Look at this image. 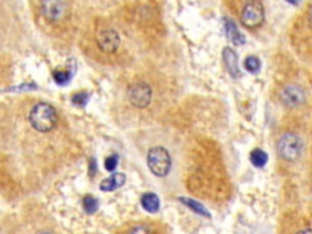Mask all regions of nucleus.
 Returning <instances> with one entry per match:
<instances>
[{"instance_id": "1", "label": "nucleus", "mask_w": 312, "mask_h": 234, "mask_svg": "<svg viewBox=\"0 0 312 234\" xmlns=\"http://www.w3.org/2000/svg\"><path fill=\"white\" fill-rule=\"evenodd\" d=\"M57 112L51 105L46 103H39L32 107L29 112V123L35 131L46 133L51 131L57 123Z\"/></svg>"}, {"instance_id": "2", "label": "nucleus", "mask_w": 312, "mask_h": 234, "mask_svg": "<svg viewBox=\"0 0 312 234\" xmlns=\"http://www.w3.org/2000/svg\"><path fill=\"white\" fill-rule=\"evenodd\" d=\"M239 18L245 28H259L265 20V10L261 0H247L240 10Z\"/></svg>"}, {"instance_id": "3", "label": "nucleus", "mask_w": 312, "mask_h": 234, "mask_svg": "<svg viewBox=\"0 0 312 234\" xmlns=\"http://www.w3.org/2000/svg\"><path fill=\"white\" fill-rule=\"evenodd\" d=\"M148 166L151 172L157 177H165L171 169V156L168 151L162 147L151 148L148 151Z\"/></svg>"}, {"instance_id": "4", "label": "nucleus", "mask_w": 312, "mask_h": 234, "mask_svg": "<svg viewBox=\"0 0 312 234\" xmlns=\"http://www.w3.org/2000/svg\"><path fill=\"white\" fill-rule=\"evenodd\" d=\"M127 99L132 106L137 109H145L151 103L153 89L146 82H134L127 89Z\"/></svg>"}, {"instance_id": "5", "label": "nucleus", "mask_w": 312, "mask_h": 234, "mask_svg": "<svg viewBox=\"0 0 312 234\" xmlns=\"http://www.w3.org/2000/svg\"><path fill=\"white\" fill-rule=\"evenodd\" d=\"M303 149L302 139L294 133L282 136L277 143V153L286 161H294L300 156Z\"/></svg>"}, {"instance_id": "6", "label": "nucleus", "mask_w": 312, "mask_h": 234, "mask_svg": "<svg viewBox=\"0 0 312 234\" xmlns=\"http://www.w3.org/2000/svg\"><path fill=\"white\" fill-rule=\"evenodd\" d=\"M96 46L103 53L111 55L118 50L121 44V38L118 32L112 27H103L95 34Z\"/></svg>"}, {"instance_id": "7", "label": "nucleus", "mask_w": 312, "mask_h": 234, "mask_svg": "<svg viewBox=\"0 0 312 234\" xmlns=\"http://www.w3.org/2000/svg\"><path fill=\"white\" fill-rule=\"evenodd\" d=\"M40 12L50 23H59L67 17L68 9L63 0H42Z\"/></svg>"}, {"instance_id": "8", "label": "nucleus", "mask_w": 312, "mask_h": 234, "mask_svg": "<svg viewBox=\"0 0 312 234\" xmlns=\"http://www.w3.org/2000/svg\"><path fill=\"white\" fill-rule=\"evenodd\" d=\"M281 100L286 106L297 107L302 105L305 100V93L300 87L297 85H288L281 93Z\"/></svg>"}, {"instance_id": "9", "label": "nucleus", "mask_w": 312, "mask_h": 234, "mask_svg": "<svg viewBox=\"0 0 312 234\" xmlns=\"http://www.w3.org/2000/svg\"><path fill=\"white\" fill-rule=\"evenodd\" d=\"M299 29H303V31H299V34L302 35L303 38H299L298 42L303 43L304 45L308 44L306 50L310 54H312V4L309 6L308 11H306V13L304 15L302 27H300Z\"/></svg>"}, {"instance_id": "10", "label": "nucleus", "mask_w": 312, "mask_h": 234, "mask_svg": "<svg viewBox=\"0 0 312 234\" xmlns=\"http://www.w3.org/2000/svg\"><path fill=\"white\" fill-rule=\"evenodd\" d=\"M126 182V176L123 173L117 172L111 175L110 177L105 178L101 181L100 183V189L103 192H114L120 187H122Z\"/></svg>"}, {"instance_id": "11", "label": "nucleus", "mask_w": 312, "mask_h": 234, "mask_svg": "<svg viewBox=\"0 0 312 234\" xmlns=\"http://www.w3.org/2000/svg\"><path fill=\"white\" fill-rule=\"evenodd\" d=\"M223 59H225V64L227 66L228 72L231 73L233 78H237L240 75L237 54L231 48H225V50H223Z\"/></svg>"}, {"instance_id": "12", "label": "nucleus", "mask_w": 312, "mask_h": 234, "mask_svg": "<svg viewBox=\"0 0 312 234\" xmlns=\"http://www.w3.org/2000/svg\"><path fill=\"white\" fill-rule=\"evenodd\" d=\"M225 32L226 35L232 43H234V45H242V44L245 43L244 35L239 32V29L237 28L236 23L231 20H226L225 21Z\"/></svg>"}, {"instance_id": "13", "label": "nucleus", "mask_w": 312, "mask_h": 234, "mask_svg": "<svg viewBox=\"0 0 312 234\" xmlns=\"http://www.w3.org/2000/svg\"><path fill=\"white\" fill-rule=\"evenodd\" d=\"M143 209L150 214H155L160 209V199L154 193H145L140 199Z\"/></svg>"}, {"instance_id": "14", "label": "nucleus", "mask_w": 312, "mask_h": 234, "mask_svg": "<svg viewBox=\"0 0 312 234\" xmlns=\"http://www.w3.org/2000/svg\"><path fill=\"white\" fill-rule=\"evenodd\" d=\"M267 160H269V158H267V154L264 150L255 149L251 151L250 161L255 167H264L266 165Z\"/></svg>"}, {"instance_id": "15", "label": "nucleus", "mask_w": 312, "mask_h": 234, "mask_svg": "<svg viewBox=\"0 0 312 234\" xmlns=\"http://www.w3.org/2000/svg\"><path fill=\"white\" fill-rule=\"evenodd\" d=\"M179 200H181V202L183 203L184 205L188 206V208L192 209V210L194 211V213H197V214H199V215H201V216H208V217H210L209 211L206 210V209L204 208L203 205H200V204H199L198 202H195V200L188 199V198H181V199H179Z\"/></svg>"}, {"instance_id": "16", "label": "nucleus", "mask_w": 312, "mask_h": 234, "mask_svg": "<svg viewBox=\"0 0 312 234\" xmlns=\"http://www.w3.org/2000/svg\"><path fill=\"white\" fill-rule=\"evenodd\" d=\"M73 75V71L72 70H68V71H61V70H57L52 72V78L54 81L56 82L57 84L60 85H65L70 82L71 77Z\"/></svg>"}, {"instance_id": "17", "label": "nucleus", "mask_w": 312, "mask_h": 234, "mask_svg": "<svg viewBox=\"0 0 312 234\" xmlns=\"http://www.w3.org/2000/svg\"><path fill=\"white\" fill-rule=\"evenodd\" d=\"M83 206L84 210L87 211L88 214H94L99 208V202L95 199V198L92 197V195H87V197L83 199Z\"/></svg>"}, {"instance_id": "18", "label": "nucleus", "mask_w": 312, "mask_h": 234, "mask_svg": "<svg viewBox=\"0 0 312 234\" xmlns=\"http://www.w3.org/2000/svg\"><path fill=\"white\" fill-rule=\"evenodd\" d=\"M244 66L247 68V71H249L251 73H255L260 70V60L256 56H248L244 61Z\"/></svg>"}, {"instance_id": "19", "label": "nucleus", "mask_w": 312, "mask_h": 234, "mask_svg": "<svg viewBox=\"0 0 312 234\" xmlns=\"http://www.w3.org/2000/svg\"><path fill=\"white\" fill-rule=\"evenodd\" d=\"M88 98H89V95H88L87 93H84V92L77 93V94H74L72 96V103L76 106L84 107L85 104L88 103Z\"/></svg>"}, {"instance_id": "20", "label": "nucleus", "mask_w": 312, "mask_h": 234, "mask_svg": "<svg viewBox=\"0 0 312 234\" xmlns=\"http://www.w3.org/2000/svg\"><path fill=\"white\" fill-rule=\"evenodd\" d=\"M118 164V156L111 155L105 160V169L107 171H114Z\"/></svg>"}, {"instance_id": "21", "label": "nucleus", "mask_w": 312, "mask_h": 234, "mask_svg": "<svg viewBox=\"0 0 312 234\" xmlns=\"http://www.w3.org/2000/svg\"><path fill=\"white\" fill-rule=\"evenodd\" d=\"M96 170V165H95V160L90 159V166H89V171H90V175H94Z\"/></svg>"}, {"instance_id": "22", "label": "nucleus", "mask_w": 312, "mask_h": 234, "mask_svg": "<svg viewBox=\"0 0 312 234\" xmlns=\"http://www.w3.org/2000/svg\"><path fill=\"white\" fill-rule=\"evenodd\" d=\"M287 1L292 2V4H297V2H298V1H300V0H287Z\"/></svg>"}]
</instances>
